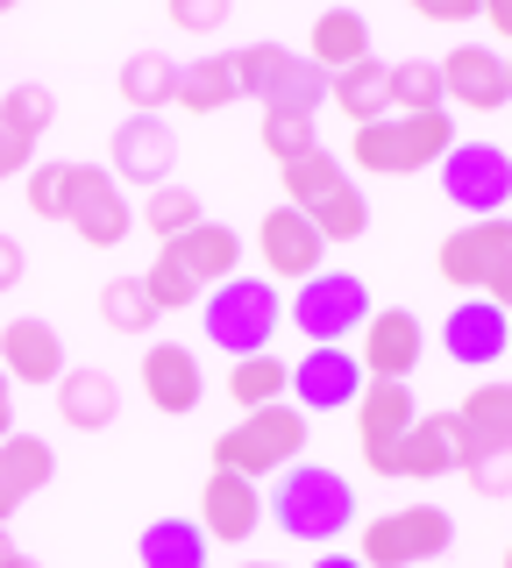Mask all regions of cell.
Returning <instances> with one entry per match:
<instances>
[{"instance_id": "1", "label": "cell", "mask_w": 512, "mask_h": 568, "mask_svg": "<svg viewBox=\"0 0 512 568\" xmlns=\"http://www.w3.org/2000/svg\"><path fill=\"white\" fill-rule=\"evenodd\" d=\"M263 519H278L285 540L328 547L357 526V484H349L342 469H321V462H292L271 484V497H263Z\"/></svg>"}, {"instance_id": "2", "label": "cell", "mask_w": 512, "mask_h": 568, "mask_svg": "<svg viewBox=\"0 0 512 568\" xmlns=\"http://www.w3.org/2000/svg\"><path fill=\"white\" fill-rule=\"evenodd\" d=\"M455 150V114H384L370 129L349 135V164L370 171V178H413V171H434L441 156Z\"/></svg>"}, {"instance_id": "3", "label": "cell", "mask_w": 512, "mask_h": 568, "mask_svg": "<svg viewBox=\"0 0 512 568\" xmlns=\"http://www.w3.org/2000/svg\"><path fill=\"white\" fill-rule=\"evenodd\" d=\"M299 455H307V413H299L292 398L285 405H263V413H242L214 440V469L250 476V484H263V476H285Z\"/></svg>"}, {"instance_id": "4", "label": "cell", "mask_w": 512, "mask_h": 568, "mask_svg": "<svg viewBox=\"0 0 512 568\" xmlns=\"http://www.w3.org/2000/svg\"><path fill=\"white\" fill-rule=\"evenodd\" d=\"M278 327H285V298H278V284L228 277V284L207 292V342H221L235 363H242V355H263Z\"/></svg>"}, {"instance_id": "5", "label": "cell", "mask_w": 512, "mask_h": 568, "mask_svg": "<svg viewBox=\"0 0 512 568\" xmlns=\"http://www.w3.org/2000/svg\"><path fill=\"white\" fill-rule=\"evenodd\" d=\"M449 547H455V519L441 505H399V511H378L363 526L357 561L363 568H420V561L449 555Z\"/></svg>"}, {"instance_id": "6", "label": "cell", "mask_w": 512, "mask_h": 568, "mask_svg": "<svg viewBox=\"0 0 512 568\" xmlns=\"http://www.w3.org/2000/svg\"><path fill=\"white\" fill-rule=\"evenodd\" d=\"M235 79L242 93L263 100V106H285V114H313L328 100V71L313 58H299L292 43H250L235 50Z\"/></svg>"}, {"instance_id": "7", "label": "cell", "mask_w": 512, "mask_h": 568, "mask_svg": "<svg viewBox=\"0 0 512 568\" xmlns=\"http://www.w3.org/2000/svg\"><path fill=\"white\" fill-rule=\"evenodd\" d=\"M285 320L307 334L313 348H342L349 334H363V320H370V284L357 271H321V277H307L292 292Z\"/></svg>"}, {"instance_id": "8", "label": "cell", "mask_w": 512, "mask_h": 568, "mask_svg": "<svg viewBox=\"0 0 512 568\" xmlns=\"http://www.w3.org/2000/svg\"><path fill=\"white\" fill-rule=\"evenodd\" d=\"M441 192L470 221H505L512 213V150L505 142H455L441 156Z\"/></svg>"}, {"instance_id": "9", "label": "cell", "mask_w": 512, "mask_h": 568, "mask_svg": "<svg viewBox=\"0 0 512 568\" xmlns=\"http://www.w3.org/2000/svg\"><path fill=\"white\" fill-rule=\"evenodd\" d=\"M257 256H263V271L285 277V284H307V277L328 271V242L299 206H271L257 221Z\"/></svg>"}, {"instance_id": "10", "label": "cell", "mask_w": 512, "mask_h": 568, "mask_svg": "<svg viewBox=\"0 0 512 568\" xmlns=\"http://www.w3.org/2000/svg\"><path fill=\"white\" fill-rule=\"evenodd\" d=\"M171 164H179V135L164 129V114H129L108 142V171L114 185H171Z\"/></svg>"}, {"instance_id": "11", "label": "cell", "mask_w": 512, "mask_h": 568, "mask_svg": "<svg viewBox=\"0 0 512 568\" xmlns=\"http://www.w3.org/2000/svg\"><path fill=\"white\" fill-rule=\"evenodd\" d=\"M420 355H428V327L405 306H384V313L363 320V348H357L363 384H405L420 369Z\"/></svg>"}, {"instance_id": "12", "label": "cell", "mask_w": 512, "mask_h": 568, "mask_svg": "<svg viewBox=\"0 0 512 568\" xmlns=\"http://www.w3.org/2000/svg\"><path fill=\"white\" fill-rule=\"evenodd\" d=\"M64 221L79 227L86 248H121V242H129V227H135V213H129V192L114 185V171L79 164L72 171V213H64Z\"/></svg>"}, {"instance_id": "13", "label": "cell", "mask_w": 512, "mask_h": 568, "mask_svg": "<svg viewBox=\"0 0 512 568\" xmlns=\"http://www.w3.org/2000/svg\"><path fill=\"white\" fill-rule=\"evenodd\" d=\"M413 419H420L413 384H363V398H357V434H363L370 476H392V448L413 434Z\"/></svg>"}, {"instance_id": "14", "label": "cell", "mask_w": 512, "mask_h": 568, "mask_svg": "<svg viewBox=\"0 0 512 568\" xmlns=\"http://www.w3.org/2000/svg\"><path fill=\"white\" fill-rule=\"evenodd\" d=\"M441 64V100L449 106H470V114H499L512 100L505 93V50H484V43H455Z\"/></svg>"}, {"instance_id": "15", "label": "cell", "mask_w": 512, "mask_h": 568, "mask_svg": "<svg viewBox=\"0 0 512 568\" xmlns=\"http://www.w3.org/2000/svg\"><path fill=\"white\" fill-rule=\"evenodd\" d=\"M363 398V363L349 348H307L292 363V405L299 413H342Z\"/></svg>"}, {"instance_id": "16", "label": "cell", "mask_w": 512, "mask_h": 568, "mask_svg": "<svg viewBox=\"0 0 512 568\" xmlns=\"http://www.w3.org/2000/svg\"><path fill=\"white\" fill-rule=\"evenodd\" d=\"M441 348L463 369H491L512 348V313H499L491 298H463V306L441 320Z\"/></svg>"}, {"instance_id": "17", "label": "cell", "mask_w": 512, "mask_h": 568, "mask_svg": "<svg viewBox=\"0 0 512 568\" xmlns=\"http://www.w3.org/2000/svg\"><path fill=\"white\" fill-rule=\"evenodd\" d=\"M512 256V221H470V227H455L449 242H441V277L449 284H463V292L476 298L491 284V271Z\"/></svg>"}, {"instance_id": "18", "label": "cell", "mask_w": 512, "mask_h": 568, "mask_svg": "<svg viewBox=\"0 0 512 568\" xmlns=\"http://www.w3.org/2000/svg\"><path fill=\"white\" fill-rule=\"evenodd\" d=\"M143 398L157 405V413H171V419L200 413V398H207L200 355L179 348V342H150V348H143Z\"/></svg>"}, {"instance_id": "19", "label": "cell", "mask_w": 512, "mask_h": 568, "mask_svg": "<svg viewBox=\"0 0 512 568\" xmlns=\"http://www.w3.org/2000/svg\"><path fill=\"white\" fill-rule=\"evenodd\" d=\"M257 526H263V490L250 476H228V469L207 476V490H200V532L207 540L242 547V540H257Z\"/></svg>"}, {"instance_id": "20", "label": "cell", "mask_w": 512, "mask_h": 568, "mask_svg": "<svg viewBox=\"0 0 512 568\" xmlns=\"http://www.w3.org/2000/svg\"><path fill=\"white\" fill-rule=\"evenodd\" d=\"M463 469V434H455V413H420L413 434L392 448V476L405 484H434V476Z\"/></svg>"}, {"instance_id": "21", "label": "cell", "mask_w": 512, "mask_h": 568, "mask_svg": "<svg viewBox=\"0 0 512 568\" xmlns=\"http://www.w3.org/2000/svg\"><path fill=\"white\" fill-rule=\"evenodd\" d=\"M0 369H8V384H58L64 377V342H58V327L37 313H22V320H8L0 327Z\"/></svg>"}, {"instance_id": "22", "label": "cell", "mask_w": 512, "mask_h": 568, "mask_svg": "<svg viewBox=\"0 0 512 568\" xmlns=\"http://www.w3.org/2000/svg\"><path fill=\"white\" fill-rule=\"evenodd\" d=\"M50 476H58V448H50L43 434H8L0 440V526H8Z\"/></svg>"}, {"instance_id": "23", "label": "cell", "mask_w": 512, "mask_h": 568, "mask_svg": "<svg viewBox=\"0 0 512 568\" xmlns=\"http://www.w3.org/2000/svg\"><path fill=\"white\" fill-rule=\"evenodd\" d=\"M455 434H463V462L470 455H505L512 448V384H476L455 405Z\"/></svg>"}, {"instance_id": "24", "label": "cell", "mask_w": 512, "mask_h": 568, "mask_svg": "<svg viewBox=\"0 0 512 568\" xmlns=\"http://www.w3.org/2000/svg\"><path fill=\"white\" fill-rule=\"evenodd\" d=\"M171 256H179V271L192 284H228V277H242V235L235 227H221V221H200L192 235L179 242H164Z\"/></svg>"}, {"instance_id": "25", "label": "cell", "mask_w": 512, "mask_h": 568, "mask_svg": "<svg viewBox=\"0 0 512 568\" xmlns=\"http://www.w3.org/2000/svg\"><path fill=\"white\" fill-rule=\"evenodd\" d=\"M58 413H64V426H79V434H100V426H114V413H121V384L108 369H64Z\"/></svg>"}, {"instance_id": "26", "label": "cell", "mask_w": 512, "mask_h": 568, "mask_svg": "<svg viewBox=\"0 0 512 568\" xmlns=\"http://www.w3.org/2000/svg\"><path fill=\"white\" fill-rule=\"evenodd\" d=\"M328 100L342 106V114L357 121V129H370V121H384V114H392V64L363 58V64L334 71V79H328Z\"/></svg>"}, {"instance_id": "27", "label": "cell", "mask_w": 512, "mask_h": 568, "mask_svg": "<svg viewBox=\"0 0 512 568\" xmlns=\"http://www.w3.org/2000/svg\"><path fill=\"white\" fill-rule=\"evenodd\" d=\"M114 85H121V100H129V114H157V106L179 100V58H164V50H135V58H121Z\"/></svg>"}, {"instance_id": "28", "label": "cell", "mask_w": 512, "mask_h": 568, "mask_svg": "<svg viewBox=\"0 0 512 568\" xmlns=\"http://www.w3.org/2000/svg\"><path fill=\"white\" fill-rule=\"evenodd\" d=\"M207 532H200V519H150L143 526V540H135V561L143 568H207Z\"/></svg>"}, {"instance_id": "29", "label": "cell", "mask_w": 512, "mask_h": 568, "mask_svg": "<svg viewBox=\"0 0 512 568\" xmlns=\"http://www.w3.org/2000/svg\"><path fill=\"white\" fill-rule=\"evenodd\" d=\"M307 58L321 64L328 79H334V71H349V64H363V58H370V22H363L357 8L313 14V50H307Z\"/></svg>"}, {"instance_id": "30", "label": "cell", "mask_w": 512, "mask_h": 568, "mask_svg": "<svg viewBox=\"0 0 512 568\" xmlns=\"http://www.w3.org/2000/svg\"><path fill=\"white\" fill-rule=\"evenodd\" d=\"M242 100V79H235V50L221 58H192L179 64V106L185 114H221V106Z\"/></svg>"}, {"instance_id": "31", "label": "cell", "mask_w": 512, "mask_h": 568, "mask_svg": "<svg viewBox=\"0 0 512 568\" xmlns=\"http://www.w3.org/2000/svg\"><path fill=\"white\" fill-rule=\"evenodd\" d=\"M228 398L242 405V413H263V405H285L292 398V363L285 355H242L235 369H228Z\"/></svg>"}, {"instance_id": "32", "label": "cell", "mask_w": 512, "mask_h": 568, "mask_svg": "<svg viewBox=\"0 0 512 568\" xmlns=\"http://www.w3.org/2000/svg\"><path fill=\"white\" fill-rule=\"evenodd\" d=\"M278 178H285V206H299V213H313V206H321V200H334V192L349 185V171L334 164L328 150L299 156V164H285V171H278Z\"/></svg>"}, {"instance_id": "33", "label": "cell", "mask_w": 512, "mask_h": 568, "mask_svg": "<svg viewBox=\"0 0 512 568\" xmlns=\"http://www.w3.org/2000/svg\"><path fill=\"white\" fill-rule=\"evenodd\" d=\"M207 213H200V192H185V185H157L150 200H143V227L157 242H179V235H192Z\"/></svg>"}, {"instance_id": "34", "label": "cell", "mask_w": 512, "mask_h": 568, "mask_svg": "<svg viewBox=\"0 0 512 568\" xmlns=\"http://www.w3.org/2000/svg\"><path fill=\"white\" fill-rule=\"evenodd\" d=\"M100 320H108L114 334H150L157 306H150L143 277H108V284H100Z\"/></svg>"}, {"instance_id": "35", "label": "cell", "mask_w": 512, "mask_h": 568, "mask_svg": "<svg viewBox=\"0 0 512 568\" xmlns=\"http://www.w3.org/2000/svg\"><path fill=\"white\" fill-rule=\"evenodd\" d=\"M441 64H428V58H405V64H392V114H441Z\"/></svg>"}, {"instance_id": "36", "label": "cell", "mask_w": 512, "mask_h": 568, "mask_svg": "<svg viewBox=\"0 0 512 568\" xmlns=\"http://www.w3.org/2000/svg\"><path fill=\"white\" fill-rule=\"evenodd\" d=\"M313 121H321V114H285V106H271L257 135H263V150H271L278 164H299V156L321 150V129H313Z\"/></svg>"}, {"instance_id": "37", "label": "cell", "mask_w": 512, "mask_h": 568, "mask_svg": "<svg viewBox=\"0 0 512 568\" xmlns=\"http://www.w3.org/2000/svg\"><path fill=\"white\" fill-rule=\"evenodd\" d=\"M307 221L321 227V242H328V248H334V242H357L363 227H370V200L357 192V178H349V185L334 192V200H321V206L307 213Z\"/></svg>"}, {"instance_id": "38", "label": "cell", "mask_w": 512, "mask_h": 568, "mask_svg": "<svg viewBox=\"0 0 512 568\" xmlns=\"http://www.w3.org/2000/svg\"><path fill=\"white\" fill-rule=\"evenodd\" d=\"M50 121H58V93H50V85H8V100H0V129L37 142Z\"/></svg>"}, {"instance_id": "39", "label": "cell", "mask_w": 512, "mask_h": 568, "mask_svg": "<svg viewBox=\"0 0 512 568\" xmlns=\"http://www.w3.org/2000/svg\"><path fill=\"white\" fill-rule=\"evenodd\" d=\"M143 292H150V306H157V313H185V306H200V284L179 271V256H171V248L143 271Z\"/></svg>"}, {"instance_id": "40", "label": "cell", "mask_w": 512, "mask_h": 568, "mask_svg": "<svg viewBox=\"0 0 512 568\" xmlns=\"http://www.w3.org/2000/svg\"><path fill=\"white\" fill-rule=\"evenodd\" d=\"M72 171L79 164H37L29 171V213L37 221H64L72 213Z\"/></svg>"}, {"instance_id": "41", "label": "cell", "mask_w": 512, "mask_h": 568, "mask_svg": "<svg viewBox=\"0 0 512 568\" xmlns=\"http://www.w3.org/2000/svg\"><path fill=\"white\" fill-rule=\"evenodd\" d=\"M463 476H470L476 497H505V490H512V448H505V455H470Z\"/></svg>"}, {"instance_id": "42", "label": "cell", "mask_w": 512, "mask_h": 568, "mask_svg": "<svg viewBox=\"0 0 512 568\" xmlns=\"http://www.w3.org/2000/svg\"><path fill=\"white\" fill-rule=\"evenodd\" d=\"M171 22L192 29V36H214L228 22V0H171Z\"/></svg>"}, {"instance_id": "43", "label": "cell", "mask_w": 512, "mask_h": 568, "mask_svg": "<svg viewBox=\"0 0 512 568\" xmlns=\"http://www.w3.org/2000/svg\"><path fill=\"white\" fill-rule=\"evenodd\" d=\"M22 171H37V142L14 135V129H0V185H8V178H22Z\"/></svg>"}, {"instance_id": "44", "label": "cell", "mask_w": 512, "mask_h": 568, "mask_svg": "<svg viewBox=\"0 0 512 568\" xmlns=\"http://www.w3.org/2000/svg\"><path fill=\"white\" fill-rule=\"evenodd\" d=\"M420 22H484V0H413Z\"/></svg>"}, {"instance_id": "45", "label": "cell", "mask_w": 512, "mask_h": 568, "mask_svg": "<svg viewBox=\"0 0 512 568\" xmlns=\"http://www.w3.org/2000/svg\"><path fill=\"white\" fill-rule=\"evenodd\" d=\"M22 271H29V263H22V242L0 235V292H14V284H22Z\"/></svg>"}, {"instance_id": "46", "label": "cell", "mask_w": 512, "mask_h": 568, "mask_svg": "<svg viewBox=\"0 0 512 568\" xmlns=\"http://www.w3.org/2000/svg\"><path fill=\"white\" fill-rule=\"evenodd\" d=\"M476 298H491V306H499V313H512V256L499 263V271H491V284H484V292H476Z\"/></svg>"}, {"instance_id": "47", "label": "cell", "mask_w": 512, "mask_h": 568, "mask_svg": "<svg viewBox=\"0 0 512 568\" xmlns=\"http://www.w3.org/2000/svg\"><path fill=\"white\" fill-rule=\"evenodd\" d=\"M484 29H491V36H505V43H512V0H484Z\"/></svg>"}, {"instance_id": "48", "label": "cell", "mask_w": 512, "mask_h": 568, "mask_svg": "<svg viewBox=\"0 0 512 568\" xmlns=\"http://www.w3.org/2000/svg\"><path fill=\"white\" fill-rule=\"evenodd\" d=\"M8 390H14V384H8V369H0V440L14 434V398H8Z\"/></svg>"}, {"instance_id": "49", "label": "cell", "mask_w": 512, "mask_h": 568, "mask_svg": "<svg viewBox=\"0 0 512 568\" xmlns=\"http://www.w3.org/2000/svg\"><path fill=\"white\" fill-rule=\"evenodd\" d=\"M313 568H363V561H357V555H334V547H328V555L313 561Z\"/></svg>"}, {"instance_id": "50", "label": "cell", "mask_w": 512, "mask_h": 568, "mask_svg": "<svg viewBox=\"0 0 512 568\" xmlns=\"http://www.w3.org/2000/svg\"><path fill=\"white\" fill-rule=\"evenodd\" d=\"M14 555H22V547H14V540H8V526H0V568H8Z\"/></svg>"}, {"instance_id": "51", "label": "cell", "mask_w": 512, "mask_h": 568, "mask_svg": "<svg viewBox=\"0 0 512 568\" xmlns=\"http://www.w3.org/2000/svg\"><path fill=\"white\" fill-rule=\"evenodd\" d=\"M8 568H43V561H37V555H14V561H8Z\"/></svg>"}, {"instance_id": "52", "label": "cell", "mask_w": 512, "mask_h": 568, "mask_svg": "<svg viewBox=\"0 0 512 568\" xmlns=\"http://www.w3.org/2000/svg\"><path fill=\"white\" fill-rule=\"evenodd\" d=\"M505 93H512V50H505Z\"/></svg>"}, {"instance_id": "53", "label": "cell", "mask_w": 512, "mask_h": 568, "mask_svg": "<svg viewBox=\"0 0 512 568\" xmlns=\"http://www.w3.org/2000/svg\"><path fill=\"white\" fill-rule=\"evenodd\" d=\"M242 568H278V561H242Z\"/></svg>"}, {"instance_id": "54", "label": "cell", "mask_w": 512, "mask_h": 568, "mask_svg": "<svg viewBox=\"0 0 512 568\" xmlns=\"http://www.w3.org/2000/svg\"><path fill=\"white\" fill-rule=\"evenodd\" d=\"M505 568H512V547H505Z\"/></svg>"}, {"instance_id": "55", "label": "cell", "mask_w": 512, "mask_h": 568, "mask_svg": "<svg viewBox=\"0 0 512 568\" xmlns=\"http://www.w3.org/2000/svg\"><path fill=\"white\" fill-rule=\"evenodd\" d=\"M505 221H512V213H505Z\"/></svg>"}]
</instances>
